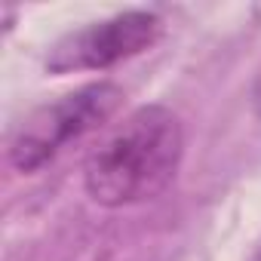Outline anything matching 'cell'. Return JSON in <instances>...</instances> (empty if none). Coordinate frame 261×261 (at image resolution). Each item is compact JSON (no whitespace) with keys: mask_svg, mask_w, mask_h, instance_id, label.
<instances>
[{"mask_svg":"<svg viewBox=\"0 0 261 261\" xmlns=\"http://www.w3.org/2000/svg\"><path fill=\"white\" fill-rule=\"evenodd\" d=\"M160 19L148 10H129L105 22H92L80 31L65 34L46 56V71H105L123 59L145 53L160 37Z\"/></svg>","mask_w":261,"mask_h":261,"instance_id":"3957f363","label":"cell"},{"mask_svg":"<svg viewBox=\"0 0 261 261\" xmlns=\"http://www.w3.org/2000/svg\"><path fill=\"white\" fill-rule=\"evenodd\" d=\"M120 101L123 89L117 83L98 80L31 111L10 139V163L19 172H34L46 166L71 142L101 129L117 114Z\"/></svg>","mask_w":261,"mask_h":261,"instance_id":"7a4b0ae2","label":"cell"},{"mask_svg":"<svg viewBox=\"0 0 261 261\" xmlns=\"http://www.w3.org/2000/svg\"><path fill=\"white\" fill-rule=\"evenodd\" d=\"M252 108H255V114L261 117V68H258L255 83H252Z\"/></svg>","mask_w":261,"mask_h":261,"instance_id":"277c9868","label":"cell"},{"mask_svg":"<svg viewBox=\"0 0 261 261\" xmlns=\"http://www.w3.org/2000/svg\"><path fill=\"white\" fill-rule=\"evenodd\" d=\"M181 154V120L163 105L136 108L86 157L83 188L108 209L154 200L172 185Z\"/></svg>","mask_w":261,"mask_h":261,"instance_id":"6da1fadb","label":"cell"}]
</instances>
